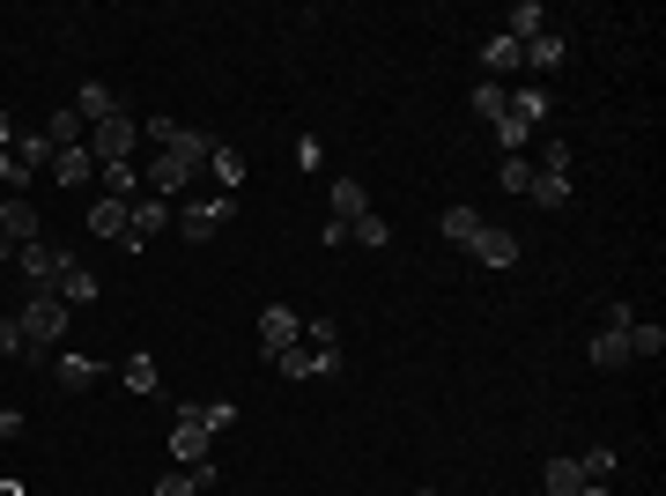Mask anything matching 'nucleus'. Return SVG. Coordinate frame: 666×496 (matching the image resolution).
<instances>
[{"mask_svg": "<svg viewBox=\"0 0 666 496\" xmlns=\"http://www.w3.org/2000/svg\"><path fill=\"white\" fill-rule=\"evenodd\" d=\"M208 156H215V134L186 126V134L171 141V149H163V156H156V163L141 171V193H156V200H178V193H186V186H193L200 171H208Z\"/></svg>", "mask_w": 666, "mask_h": 496, "instance_id": "f257e3e1", "label": "nucleus"}, {"mask_svg": "<svg viewBox=\"0 0 666 496\" xmlns=\"http://www.w3.org/2000/svg\"><path fill=\"white\" fill-rule=\"evenodd\" d=\"M171 215H178L171 200L141 193V200H134V208H126V238H119V252H126V260H141V252L156 245V238H163V230H171Z\"/></svg>", "mask_w": 666, "mask_h": 496, "instance_id": "f03ea898", "label": "nucleus"}, {"mask_svg": "<svg viewBox=\"0 0 666 496\" xmlns=\"http://www.w3.org/2000/svg\"><path fill=\"white\" fill-rule=\"evenodd\" d=\"M230 215H237V193H222V200H178L171 223H178V238H186V245H208Z\"/></svg>", "mask_w": 666, "mask_h": 496, "instance_id": "7ed1b4c3", "label": "nucleus"}, {"mask_svg": "<svg viewBox=\"0 0 666 496\" xmlns=\"http://www.w3.org/2000/svg\"><path fill=\"white\" fill-rule=\"evenodd\" d=\"M15 326H23V348H60V334H67V304L60 297H30L23 312H15Z\"/></svg>", "mask_w": 666, "mask_h": 496, "instance_id": "20e7f679", "label": "nucleus"}, {"mask_svg": "<svg viewBox=\"0 0 666 496\" xmlns=\"http://www.w3.org/2000/svg\"><path fill=\"white\" fill-rule=\"evenodd\" d=\"M74 252H60L52 238H38V245H23L15 252V267H23V282H30V297H60V267H67Z\"/></svg>", "mask_w": 666, "mask_h": 496, "instance_id": "39448f33", "label": "nucleus"}, {"mask_svg": "<svg viewBox=\"0 0 666 496\" xmlns=\"http://www.w3.org/2000/svg\"><path fill=\"white\" fill-rule=\"evenodd\" d=\"M82 149L97 156V163H134V149H141V119H126V112L119 119H97Z\"/></svg>", "mask_w": 666, "mask_h": 496, "instance_id": "423d86ee", "label": "nucleus"}, {"mask_svg": "<svg viewBox=\"0 0 666 496\" xmlns=\"http://www.w3.org/2000/svg\"><path fill=\"white\" fill-rule=\"evenodd\" d=\"M200 460H215V437H208L200 408H178L171 415V467H200Z\"/></svg>", "mask_w": 666, "mask_h": 496, "instance_id": "0eeeda50", "label": "nucleus"}, {"mask_svg": "<svg viewBox=\"0 0 666 496\" xmlns=\"http://www.w3.org/2000/svg\"><path fill=\"white\" fill-rule=\"evenodd\" d=\"M0 238H8V245L23 252V245H38V238H45V215H38V200H0Z\"/></svg>", "mask_w": 666, "mask_h": 496, "instance_id": "6e6552de", "label": "nucleus"}, {"mask_svg": "<svg viewBox=\"0 0 666 496\" xmlns=\"http://www.w3.org/2000/svg\"><path fill=\"white\" fill-rule=\"evenodd\" d=\"M97 378H104V363H97V356H74V348H52V386H60V393H89Z\"/></svg>", "mask_w": 666, "mask_h": 496, "instance_id": "1a4fd4ad", "label": "nucleus"}, {"mask_svg": "<svg viewBox=\"0 0 666 496\" xmlns=\"http://www.w3.org/2000/svg\"><path fill=\"white\" fill-rule=\"evenodd\" d=\"M518 52H526V75H556V67H563V60H570V38H563V30H556V23H548L541 38H526V45H518Z\"/></svg>", "mask_w": 666, "mask_h": 496, "instance_id": "9d476101", "label": "nucleus"}, {"mask_svg": "<svg viewBox=\"0 0 666 496\" xmlns=\"http://www.w3.org/2000/svg\"><path fill=\"white\" fill-rule=\"evenodd\" d=\"M296 341L319 356V378L341 371V326H334V319H304V334H296Z\"/></svg>", "mask_w": 666, "mask_h": 496, "instance_id": "9b49d317", "label": "nucleus"}, {"mask_svg": "<svg viewBox=\"0 0 666 496\" xmlns=\"http://www.w3.org/2000/svg\"><path fill=\"white\" fill-rule=\"evenodd\" d=\"M474 260H482V267H489V274H504V267H518V238H511V230H496V223H482V238H474Z\"/></svg>", "mask_w": 666, "mask_h": 496, "instance_id": "f8f14e48", "label": "nucleus"}, {"mask_svg": "<svg viewBox=\"0 0 666 496\" xmlns=\"http://www.w3.org/2000/svg\"><path fill=\"white\" fill-rule=\"evenodd\" d=\"M592 371H622L630 363V326H592Z\"/></svg>", "mask_w": 666, "mask_h": 496, "instance_id": "ddd939ff", "label": "nucleus"}, {"mask_svg": "<svg viewBox=\"0 0 666 496\" xmlns=\"http://www.w3.org/2000/svg\"><path fill=\"white\" fill-rule=\"evenodd\" d=\"M8 156H15V171H23V186H30L38 171H52V156H60V149L45 141V126H38V134H15V149H8Z\"/></svg>", "mask_w": 666, "mask_h": 496, "instance_id": "4468645a", "label": "nucleus"}, {"mask_svg": "<svg viewBox=\"0 0 666 496\" xmlns=\"http://www.w3.org/2000/svg\"><path fill=\"white\" fill-rule=\"evenodd\" d=\"M326 208H334V223H356V215H370V193L363 186H356V178H334V186H326Z\"/></svg>", "mask_w": 666, "mask_h": 496, "instance_id": "2eb2a0df", "label": "nucleus"}, {"mask_svg": "<svg viewBox=\"0 0 666 496\" xmlns=\"http://www.w3.org/2000/svg\"><path fill=\"white\" fill-rule=\"evenodd\" d=\"M511 119L518 126H548L556 119V97H548L541 82H526V89H511Z\"/></svg>", "mask_w": 666, "mask_h": 496, "instance_id": "dca6fc26", "label": "nucleus"}, {"mask_svg": "<svg viewBox=\"0 0 666 496\" xmlns=\"http://www.w3.org/2000/svg\"><path fill=\"white\" fill-rule=\"evenodd\" d=\"M296 334H304V319H296L289 304H267V312H260V341H267V356L274 348H289Z\"/></svg>", "mask_w": 666, "mask_h": 496, "instance_id": "f3484780", "label": "nucleus"}, {"mask_svg": "<svg viewBox=\"0 0 666 496\" xmlns=\"http://www.w3.org/2000/svg\"><path fill=\"white\" fill-rule=\"evenodd\" d=\"M126 208H134V200H89V238H112V245H119L126 238Z\"/></svg>", "mask_w": 666, "mask_h": 496, "instance_id": "a211bd4d", "label": "nucleus"}, {"mask_svg": "<svg viewBox=\"0 0 666 496\" xmlns=\"http://www.w3.org/2000/svg\"><path fill=\"white\" fill-rule=\"evenodd\" d=\"M60 304H67V312H82V304H97V274L82 267V260H67V267H60Z\"/></svg>", "mask_w": 666, "mask_h": 496, "instance_id": "6ab92c4d", "label": "nucleus"}, {"mask_svg": "<svg viewBox=\"0 0 666 496\" xmlns=\"http://www.w3.org/2000/svg\"><path fill=\"white\" fill-rule=\"evenodd\" d=\"M74 112H82V126H97V119H119V97H112V82H82V97H74Z\"/></svg>", "mask_w": 666, "mask_h": 496, "instance_id": "aec40b11", "label": "nucleus"}, {"mask_svg": "<svg viewBox=\"0 0 666 496\" xmlns=\"http://www.w3.org/2000/svg\"><path fill=\"white\" fill-rule=\"evenodd\" d=\"M45 141H52V149H82V141H89V126H82L74 104H60V112L45 119Z\"/></svg>", "mask_w": 666, "mask_h": 496, "instance_id": "412c9836", "label": "nucleus"}, {"mask_svg": "<svg viewBox=\"0 0 666 496\" xmlns=\"http://www.w3.org/2000/svg\"><path fill=\"white\" fill-rule=\"evenodd\" d=\"M482 67H489V75H526V52H518V38H504V30H496L489 45H482Z\"/></svg>", "mask_w": 666, "mask_h": 496, "instance_id": "4be33fe9", "label": "nucleus"}, {"mask_svg": "<svg viewBox=\"0 0 666 496\" xmlns=\"http://www.w3.org/2000/svg\"><path fill=\"white\" fill-rule=\"evenodd\" d=\"M119 386H126V393H141V400H156V393H163V371H156V356H126Z\"/></svg>", "mask_w": 666, "mask_h": 496, "instance_id": "5701e85b", "label": "nucleus"}, {"mask_svg": "<svg viewBox=\"0 0 666 496\" xmlns=\"http://www.w3.org/2000/svg\"><path fill=\"white\" fill-rule=\"evenodd\" d=\"M666 356V326L659 319H630V363H652Z\"/></svg>", "mask_w": 666, "mask_h": 496, "instance_id": "b1692460", "label": "nucleus"}, {"mask_svg": "<svg viewBox=\"0 0 666 496\" xmlns=\"http://www.w3.org/2000/svg\"><path fill=\"white\" fill-rule=\"evenodd\" d=\"M541 489L548 496H585V467H578V460H548V467H541Z\"/></svg>", "mask_w": 666, "mask_h": 496, "instance_id": "393cba45", "label": "nucleus"}, {"mask_svg": "<svg viewBox=\"0 0 666 496\" xmlns=\"http://www.w3.org/2000/svg\"><path fill=\"white\" fill-rule=\"evenodd\" d=\"M541 30H548V8H541V0H518L511 15H504V38H518V45H526V38H541Z\"/></svg>", "mask_w": 666, "mask_h": 496, "instance_id": "a878e982", "label": "nucleus"}, {"mask_svg": "<svg viewBox=\"0 0 666 496\" xmlns=\"http://www.w3.org/2000/svg\"><path fill=\"white\" fill-rule=\"evenodd\" d=\"M267 363H274V371H282V378H296V386H304V378H319V356H311V348H304V341H289V348H274Z\"/></svg>", "mask_w": 666, "mask_h": 496, "instance_id": "bb28decb", "label": "nucleus"}, {"mask_svg": "<svg viewBox=\"0 0 666 496\" xmlns=\"http://www.w3.org/2000/svg\"><path fill=\"white\" fill-rule=\"evenodd\" d=\"M52 178H60V186H89V178H97V156L89 149H60L52 156Z\"/></svg>", "mask_w": 666, "mask_h": 496, "instance_id": "cd10ccee", "label": "nucleus"}, {"mask_svg": "<svg viewBox=\"0 0 666 496\" xmlns=\"http://www.w3.org/2000/svg\"><path fill=\"white\" fill-rule=\"evenodd\" d=\"M97 186L112 200H141V171H134V163H97Z\"/></svg>", "mask_w": 666, "mask_h": 496, "instance_id": "c85d7f7f", "label": "nucleus"}, {"mask_svg": "<svg viewBox=\"0 0 666 496\" xmlns=\"http://www.w3.org/2000/svg\"><path fill=\"white\" fill-rule=\"evenodd\" d=\"M348 238H356L363 252H385V245H393V223H385V215L370 208V215H356V223H348Z\"/></svg>", "mask_w": 666, "mask_h": 496, "instance_id": "c756f323", "label": "nucleus"}, {"mask_svg": "<svg viewBox=\"0 0 666 496\" xmlns=\"http://www.w3.org/2000/svg\"><path fill=\"white\" fill-rule=\"evenodd\" d=\"M474 112H482V119H504V112H511V89H504V82H474Z\"/></svg>", "mask_w": 666, "mask_h": 496, "instance_id": "7c9ffc66", "label": "nucleus"}, {"mask_svg": "<svg viewBox=\"0 0 666 496\" xmlns=\"http://www.w3.org/2000/svg\"><path fill=\"white\" fill-rule=\"evenodd\" d=\"M208 171H215L222 186H230V193H237V186H245V156L230 149V141H215V156H208Z\"/></svg>", "mask_w": 666, "mask_h": 496, "instance_id": "2f4dec72", "label": "nucleus"}, {"mask_svg": "<svg viewBox=\"0 0 666 496\" xmlns=\"http://www.w3.org/2000/svg\"><path fill=\"white\" fill-rule=\"evenodd\" d=\"M444 238H452V245H474V238H482V215H474V208H444Z\"/></svg>", "mask_w": 666, "mask_h": 496, "instance_id": "473e14b6", "label": "nucleus"}, {"mask_svg": "<svg viewBox=\"0 0 666 496\" xmlns=\"http://www.w3.org/2000/svg\"><path fill=\"white\" fill-rule=\"evenodd\" d=\"M533 208H570V178H548V171H533Z\"/></svg>", "mask_w": 666, "mask_h": 496, "instance_id": "72a5a7b5", "label": "nucleus"}, {"mask_svg": "<svg viewBox=\"0 0 666 496\" xmlns=\"http://www.w3.org/2000/svg\"><path fill=\"white\" fill-rule=\"evenodd\" d=\"M496 186H504V193H526V186H533V163H526V156H504V163H496Z\"/></svg>", "mask_w": 666, "mask_h": 496, "instance_id": "f704fd0d", "label": "nucleus"}, {"mask_svg": "<svg viewBox=\"0 0 666 496\" xmlns=\"http://www.w3.org/2000/svg\"><path fill=\"white\" fill-rule=\"evenodd\" d=\"M178 134H186V126H178V119H163V112H156V119H141V141H156V156L171 149Z\"/></svg>", "mask_w": 666, "mask_h": 496, "instance_id": "c9c22d12", "label": "nucleus"}, {"mask_svg": "<svg viewBox=\"0 0 666 496\" xmlns=\"http://www.w3.org/2000/svg\"><path fill=\"white\" fill-rule=\"evenodd\" d=\"M200 422H208V437H222V430H237V408H230V400H208Z\"/></svg>", "mask_w": 666, "mask_h": 496, "instance_id": "e433bc0d", "label": "nucleus"}, {"mask_svg": "<svg viewBox=\"0 0 666 496\" xmlns=\"http://www.w3.org/2000/svg\"><path fill=\"white\" fill-rule=\"evenodd\" d=\"M541 171L548 178H570V141H541Z\"/></svg>", "mask_w": 666, "mask_h": 496, "instance_id": "4c0bfd02", "label": "nucleus"}, {"mask_svg": "<svg viewBox=\"0 0 666 496\" xmlns=\"http://www.w3.org/2000/svg\"><path fill=\"white\" fill-rule=\"evenodd\" d=\"M296 163H304V171H319V163H326V141H311V134H304V141H296Z\"/></svg>", "mask_w": 666, "mask_h": 496, "instance_id": "58836bf2", "label": "nucleus"}, {"mask_svg": "<svg viewBox=\"0 0 666 496\" xmlns=\"http://www.w3.org/2000/svg\"><path fill=\"white\" fill-rule=\"evenodd\" d=\"M578 467H585V482H607V474H615V452H592V460H578Z\"/></svg>", "mask_w": 666, "mask_h": 496, "instance_id": "ea45409f", "label": "nucleus"}, {"mask_svg": "<svg viewBox=\"0 0 666 496\" xmlns=\"http://www.w3.org/2000/svg\"><path fill=\"white\" fill-rule=\"evenodd\" d=\"M0 356H23V326L15 319H0Z\"/></svg>", "mask_w": 666, "mask_h": 496, "instance_id": "a19ab883", "label": "nucleus"}, {"mask_svg": "<svg viewBox=\"0 0 666 496\" xmlns=\"http://www.w3.org/2000/svg\"><path fill=\"white\" fill-rule=\"evenodd\" d=\"M0 186H8V193H30V186H23V171H15V156H8V149H0Z\"/></svg>", "mask_w": 666, "mask_h": 496, "instance_id": "79ce46f5", "label": "nucleus"}, {"mask_svg": "<svg viewBox=\"0 0 666 496\" xmlns=\"http://www.w3.org/2000/svg\"><path fill=\"white\" fill-rule=\"evenodd\" d=\"M0 437H23V408H0Z\"/></svg>", "mask_w": 666, "mask_h": 496, "instance_id": "37998d69", "label": "nucleus"}, {"mask_svg": "<svg viewBox=\"0 0 666 496\" xmlns=\"http://www.w3.org/2000/svg\"><path fill=\"white\" fill-rule=\"evenodd\" d=\"M0 149H15V119L8 112H0Z\"/></svg>", "mask_w": 666, "mask_h": 496, "instance_id": "c03bdc74", "label": "nucleus"}, {"mask_svg": "<svg viewBox=\"0 0 666 496\" xmlns=\"http://www.w3.org/2000/svg\"><path fill=\"white\" fill-rule=\"evenodd\" d=\"M585 496H615V489H607V482H585Z\"/></svg>", "mask_w": 666, "mask_h": 496, "instance_id": "a18cd8bd", "label": "nucleus"}, {"mask_svg": "<svg viewBox=\"0 0 666 496\" xmlns=\"http://www.w3.org/2000/svg\"><path fill=\"white\" fill-rule=\"evenodd\" d=\"M415 496H444V489H415Z\"/></svg>", "mask_w": 666, "mask_h": 496, "instance_id": "49530a36", "label": "nucleus"}]
</instances>
